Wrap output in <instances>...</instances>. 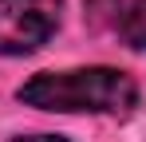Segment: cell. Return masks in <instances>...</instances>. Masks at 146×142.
Listing matches in <instances>:
<instances>
[{
	"label": "cell",
	"mask_w": 146,
	"mask_h": 142,
	"mask_svg": "<svg viewBox=\"0 0 146 142\" xmlns=\"http://www.w3.org/2000/svg\"><path fill=\"white\" fill-rule=\"evenodd\" d=\"M63 0H0V55H28L59 24Z\"/></svg>",
	"instance_id": "cell-2"
},
{
	"label": "cell",
	"mask_w": 146,
	"mask_h": 142,
	"mask_svg": "<svg viewBox=\"0 0 146 142\" xmlns=\"http://www.w3.org/2000/svg\"><path fill=\"white\" fill-rule=\"evenodd\" d=\"M16 142H67V138H55V134H32V138H16Z\"/></svg>",
	"instance_id": "cell-4"
},
{
	"label": "cell",
	"mask_w": 146,
	"mask_h": 142,
	"mask_svg": "<svg viewBox=\"0 0 146 142\" xmlns=\"http://www.w3.org/2000/svg\"><path fill=\"white\" fill-rule=\"evenodd\" d=\"M119 32H122V40H126L130 47L146 51V0H134V4H130V8L122 12Z\"/></svg>",
	"instance_id": "cell-3"
},
{
	"label": "cell",
	"mask_w": 146,
	"mask_h": 142,
	"mask_svg": "<svg viewBox=\"0 0 146 142\" xmlns=\"http://www.w3.org/2000/svg\"><path fill=\"white\" fill-rule=\"evenodd\" d=\"M20 103L40 111H91V115H130L138 103V83L119 67L44 71L20 87Z\"/></svg>",
	"instance_id": "cell-1"
}]
</instances>
